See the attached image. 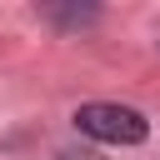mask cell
Listing matches in <instances>:
<instances>
[{"mask_svg":"<svg viewBox=\"0 0 160 160\" xmlns=\"http://www.w3.org/2000/svg\"><path fill=\"white\" fill-rule=\"evenodd\" d=\"M75 125L80 135L90 140H105V145H140L150 135V120L130 105H110V100H95V105H80L75 110Z\"/></svg>","mask_w":160,"mask_h":160,"instance_id":"obj_1","label":"cell"}]
</instances>
